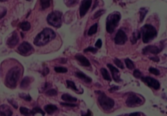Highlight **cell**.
Returning a JSON list of instances; mask_svg holds the SVG:
<instances>
[{
	"mask_svg": "<svg viewBox=\"0 0 167 116\" xmlns=\"http://www.w3.org/2000/svg\"><path fill=\"white\" fill-rule=\"evenodd\" d=\"M55 33L50 28H45L37 35L33 43L37 46H44L55 38Z\"/></svg>",
	"mask_w": 167,
	"mask_h": 116,
	"instance_id": "1",
	"label": "cell"
},
{
	"mask_svg": "<svg viewBox=\"0 0 167 116\" xmlns=\"http://www.w3.org/2000/svg\"><path fill=\"white\" fill-rule=\"evenodd\" d=\"M21 68L19 66L12 68L7 73L5 84L10 88H15L21 75Z\"/></svg>",
	"mask_w": 167,
	"mask_h": 116,
	"instance_id": "2",
	"label": "cell"
},
{
	"mask_svg": "<svg viewBox=\"0 0 167 116\" xmlns=\"http://www.w3.org/2000/svg\"><path fill=\"white\" fill-rule=\"evenodd\" d=\"M140 35H142V41L144 44L149 43L157 36V31L155 27L150 24H146L140 29Z\"/></svg>",
	"mask_w": 167,
	"mask_h": 116,
	"instance_id": "3",
	"label": "cell"
},
{
	"mask_svg": "<svg viewBox=\"0 0 167 116\" xmlns=\"http://www.w3.org/2000/svg\"><path fill=\"white\" fill-rule=\"evenodd\" d=\"M121 20V14L119 12H114L108 16L106 22V29L110 34L114 31Z\"/></svg>",
	"mask_w": 167,
	"mask_h": 116,
	"instance_id": "4",
	"label": "cell"
},
{
	"mask_svg": "<svg viewBox=\"0 0 167 116\" xmlns=\"http://www.w3.org/2000/svg\"><path fill=\"white\" fill-rule=\"evenodd\" d=\"M95 93L98 94V101L103 109L109 110L112 108L115 104L114 101L112 99L108 97L104 92L101 91H96Z\"/></svg>",
	"mask_w": 167,
	"mask_h": 116,
	"instance_id": "5",
	"label": "cell"
},
{
	"mask_svg": "<svg viewBox=\"0 0 167 116\" xmlns=\"http://www.w3.org/2000/svg\"><path fill=\"white\" fill-rule=\"evenodd\" d=\"M62 12L55 10L48 15L47 22L49 24L53 26V27L60 28L62 25Z\"/></svg>",
	"mask_w": 167,
	"mask_h": 116,
	"instance_id": "6",
	"label": "cell"
},
{
	"mask_svg": "<svg viewBox=\"0 0 167 116\" xmlns=\"http://www.w3.org/2000/svg\"><path fill=\"white\" fill-rule=\"evenodd\" d=\"M144 100L142 97H140L138 95L131 93L127 97L126 100V104L129 107L134 108L137 106H139L143 104Z\"/></svg>",
	"mask_w": 167,
	"mask_h": 116,
	"instance_id": "7",
	"label": "cell"
},
{
	"mask_svg": "<svg viewBox=\"0 0 167 116\" xmlns=\"http://www.w3.org/2000/svg\"><path fill=\"white\" fill-rule=\"evenodd\" d=\"M18 52L22 55L27 56V55L31 54L34 51V49L30 43H28L27 42H24L18 47Z\"/></svg>",
	"mask_w": 167,
	"mask_h": 116,
	"instance_id": "8",
	"label": "cell"
},
{
	"mask_svg": "<svg viewBox=\"0 0 167 116\" xmlns=\"http://www.w3.org/2000/svg\"><path fill=\"white\" fill-rule=\"evenodd\" d=\"M141 79L143 83L154 89H159L160 88V83L157 80L150 77H142Z\"/></svg>",
	"mask_w": 167,
	"mask_h": 116,
	"instance_id": "9",
	"label": "cell"
},
{
	"mask_svg": "<svg viewBox=\"0 0 167 116\" xmlns=\"http://www.w3.org/2000/svg\"><path fill=\"white\" fill-rule=\"evenodd\" d=\"M127 41V36L122 29L118 30L114 38V42L117 45H123Z\"/></svg>",
	"mask_w": 167,
	"mask_h": 116,
	"instance_id": "10",
	"label": "cell"
},
{
	"mask_svg": "<svg viewBox=\"0 0 167 116\" xmlns=\"http://www.w3.org/2000/svg\"><path fill=\"white\" fill-rule=\"evenodd\" d=\"M92 1L91 0H84L82 1L80 7V18H83L88 11L89 9L91 7Z\"/></svg>",
	"mask_w": 167,
	"mask_h": 116,
	"instance_id": "11",
	"label": "cell"
},
{
	"mask_svg": "<svg viewBox=\"0 0 167 116\" xmlns=\"http://www.w3.org/2000/svg\"><path fill=\"white\" fill-rule=\"evenodd\" d=\"M161 50L162 49L156 46H148L142 49V53L144 55H147L148 53L157 55L161 51Z\"/></svg>",
	"mask_w": 167,
	"mask_h": 116,
	"instance_id": "12",
	"label": "cell"
},
{
	"mask_svg": "<svg viewBox=\"0 0 167 116\" xmlns=\"http://www.w3.org/2000/svg\"><path fill=\"white\" fill-rule=\"evenodd\" d=\"M107 66L110 69V71L111 73H112L114 80L116 83H120V82L122 81V80H121L120 78V71H119L118 69H117L116 67H114V66L110 64H108Z\"/></svg>",
	"mask_w": 167,
	"mask_h": 116,
	"instance_id": "13",
	"label": "cell"
},
{
	"mask_svg": "<svg viewBox=\"0 0 167 116\" xmlns=\"http://www.w3.org/2000/svg\"><path fill=\"white\" fill-rule=\"evenodd\" d=\"M18 42H19V37H18L17 31H14L12 33L11 36L8 38L7 44L9 47H14L17 46Z\"/></svg>",
	"mask_w": 167,
	"mask_h": 116,
	"instance_id": "14",
	"label": "cell"
},
{
	"mask_svg": "<svg viewBox=\"0 0 167 116\" xmlns=\"http://www.w3.org/2000/svg\"><path fill=\"white\" fill-rule=\"evenodd\" d=\"M12 111L7 104L0 106V116H12Z\"/></svg>",
	"mask_w": 167,
	"mask_h": 116,
	"instance_id": "15",
	"label": "cell"
},
{
	"mask_svg": "<svg viewBox=\"0 0 167 116\" xmlns=\"http://www.w3.org/2000/svg\"><path fill=\"white\" fill-rule=\"evenodd\" d=\"M75 59L77 60L80 63V64L82 66H83L88 67V66H90V65H91L88 59H87L86 57H84L82 55L76 54L75 55Z\"/></svg>",
	"mask_w": 167,
	"mask_h": 116,
	"instance_id": "16",
	"label": "cell"
},
{
	"mask_svg": "<svg viewBox=\"0 0 167 116\" xmlns=\"http://www.w3.org/2000/svg\"><path fill=\"white\" fill-rule=\"evenodd\" d=\"M75 75L76 77L79 78L81 80H82L84 83H91L92 81V78L89 77L87 75L85 74L83 72H80V71H78L75 73Z\"/></svg>",
	"mask_w": 167,
	"mask_h": 116,
	"instance_id": "17",
	"label": "cell"
},
{
	"mask_svg": "<svg viewBox=\"0 0 167 116\" xmlns=\"http://www.w3.org/2000/svg\"><path fill=\"white\" fill-rule=\"evenodd\" d=\"M31 78L30 77H25L24 78H23V80L21 82V84H20V88L23 89H27L29 86L30 85V84L31 83Z\"/></svg>",
	"mask_w": 167,
	"mask_h": 116,
	"instance_id": "18",
	"label": "cell"
},
{
	"mask_svg": "<svg viewBox=\"0 0 167 116\" xmlns=\"http://www.w3.org/2000/svg\"><path fill=\"white\" fill-rule=\"evenodd\" d=\"M44 110L48 114L52 115L58 110V107L54 104H48L44 106Z\"/></svg>",
	"mask_w": 167,
	"mask_h": 116,
	"instance_id": "19",
	"label": "cell"
},
{
	"mask_svg": "<svg viewBox=\"0 0 167 116\" xmlns=\"http://www.w3.org/2000/svg\"><path fill=\"white\" fill-rule=\"evenodd\" d=\"M62 99L64 101L67 102H69V103H72V102H76V101H77V99H76V97H74L72 96H71L70 94H68V93L63 94L62 96Z\"/></svg>",
	"mask_w": 167,
	"mask_h": 116,
	"instance_id": "20",
	"label": "cell"
},
{
	"mask_svg": "<svg viewBox=\"0 0 167 116\" xmlns=\"http://www.w3.org/2000/svg\"><path fill=\"white\" fill-rule=\"evenodd\" d=\"M141 37V35H140V33L139 31H136L132 33V35L130 38V40H131L132 44H135L137 42L138 40H139Z\"/></svg>",
	"mask_w": 167,
	"mask_h": 116,
	"instance_id": "21",
	"label": "cell"
},
{
	"mask_svg": "<svg viewBox=\"0 0 167 116\" xmlns=\"http://www.w3.org/2000/svg\"><path fill=\"white\" fill-rule=\"evenodd\" d=\"M100 73H101L103 77L105 79V80L110 81V82L112 81V78H111L109 73H108L107 69H105V68H101V69H100Z\"/></svg>",
	"mask_w": 167,
	"mask_h": 116,
	"instance_id": "22",
	"label": "cell"
},
{
	"mask_svg": "<svg viewBox=\"0 0 167 116\" xmlns=\"http://www.w3.org/2000/svg\"><path fill=\"white\" fill-rule=\"evenodd\" d=\"M148 10L146 8H144V7L140 8V22H142L143 21H144L146 16L147 13H148Z\"/></svg>",
	"mask_w": 167,
	"mask_h": 116,
	"instance_id": "23",
	"label": "cell"
},
{
	"mask_svg": "<svg viewBox=\"0 0 167 116\" xmlns=\"http://www.w3.org/2000/svg\"><path fill=\"white\" fill-rule=\"evenodd\" d=\"M19 27L22 31H27L30 29L31 24L30 23V22H24L22 23H20Z\"/></svg>",
	"mask_w": 167,
	"mask_h": 116,
	"instance_id": "24",
	"label": "cell"
},
{
	"mask_svg": "<svg viewBox=\"0 0 167 116\" xmlns=\"http://www.w3.org/2000/svg\"><path fill=\"white\" fill-rule=\"evenodd\" d=\"M66 83H67V86L68 88H70L71 89H73V90H74V91H75L76 92H78V89H77V88H76V84L73 81L67 80L66 81Z\"/></svg>",
	"mask_w": 167,
	"mask_h": 116,
	"instance_id": "25",
	"label": "cell"
},
{
	"mask_svg": "<svg viewBox=\"0 0 167 116\" xmlns=\"http://www.w3.org/2000/svg\"><path fill=\"white\" fill-rule=\"evenodd\" d=\"M20 112L21 114L24 116H31V110L27 108L26 107H20Z\"/></svg>",
	"mask_w": 167,
	"mask_h": 116,
	"instance_id": "26",
	"label": "cell"
},
{
	"mask_svg": "<svg viewBox=\"0 0 167 116\" xmlns=\"http://www.w3.org/2000/svg\"><path fill=\"white\" fill-rule=\"evenodd\" d=\"M97 28H98L97 23H95L94 25H93L91 27L89 28L88 32H87V35H88V36H91L96 33L97 31Z\"/></svg>",
	"mask_w": 167,
	"mask_h": 116,
	"instance_id": "27",
	"label": "cell"
},
{
	"mask_svg": "<svg viewBox=\"0 0 167 116\" xmlns=\"http://www.w3.org/2000/svg\"><path fill=\"white\" fill-rule=\"evenodd\" d=\"M50 2L51 1H49V0H41V1H40L42 10H44L49 8L50 5Z\"/></svg>",
	"mask_w": 167,
	"mask_h": 116,
	"instance_id": "28",
	"label": "cell"
},
{
	"mask_svg": "<svg viewBox=\"0 0 167 116\" xmlns=\"http://www.w3.org/2000/svg\"><path fill=\"white\" fill-rule=\"evenodd\" d=\"M125 62L126 67L129 70H132L134 68V64L133 62L131 60H130L129 59H125Z\"/></svg>",
	"mask_w": 167,
	"mask_h": 116,
	"instance_id": "29",
	"label": "cell"
},
{
	"mask_svg": "<svg viewBox=\"0 0 167 116\" xmlns=\"http://www.w3.org/2000/svg\"><path fill=\"white\" fill-rule=\"evenodd\" d=\"M36 114H41L43 116L45 115V113L43 111H42V110L39 107L33 108V110H31V115H34Z\"/></svg>",
	"mask_w": 167,
	"mask_h": 116,
	"instance_id": "30",
	"label": "cell"
},
{
	"mask_svg": "<svg viewBox=\"0 0 167 116\" xmlns=\"http://www.w3.org/2000/svg\"><path fill=\"white\" fill-rule=\"evenodd\" d=\"M54 70L56 73H65L67 72V69L65 67H55Z\"/></svg>",
	"mask_w": 167,
	"mask_h": 116,
	"instance_id": "31",
	"label": "cell"
},
{
	"mask_svg": "<svg viewBox=\"0 0 167 116\" xmlns=\"http://www.w3.org/2000/svg\"><path fill=\"white\" fill-rule=\"evenodd\" d=\"M46 94L48 96H50V97L55 96L58 95V91L55 90V89H50L46 91Z\"/></svg>",
	"mask_w": 167,
	"mask_h": 116,
	"instance_id": "32",
	"label": "cell"
},
{
	"mask_svg": "<svg viewBox=\"0 0 167 116\" xmlns=\"http://www.w3.org/2000/svg\"><path fill=\"white\" fill-rule=\"evenodd\" d=\"M19 96L20 98L23 99L24 100H25L26 101H31V97L29 94H26V93H20Z\"/></svg>",
	"mask_w": 167,
	"mask_h": 116,
	"instance_id": "33",
	"label": "cell"
},
{
	"mask_svg": "<svg viewBox=\"0 0 167 116\" xmlns=\"http://www.w3.org/2000/svg\"><path fill=\"white\" fill-rule=\"evenodd\" d=\"M105 12V10L104 9H100L99 10H97V11L94 14V19H97V18L101 16L104 14Z\"/></svg>",
	"mask_w": 167,
	"mask_h": 116,
	"instance_id": "34",
	"label": "cell"
},
{
	"mask_svg": "<svg viewBox=\"0 0 167 116\" xmlns=\"http://www.w3.org/2000/svg\"><path fill=\"white\" fill-rule=\"evenodd\" d=\"M7 10L6 8L0 7V19L3 18L5 15L7 14Z\"/></svg>",
	"mask_w": 167,
	"mask_h": 116,
	"instance_id": "35",
	"label": "cell"
},
{
	"mask_svg": "<svg viewBox=\"0 0 167 116\" xmlns=\"http://www.w3.org/2000/svg\"><path fill=\"white\" fill-rule=\"evenodd\" d=\"M149 72L150 73H152V74H153L155 75H160L159 71L157 69H156V68H154L150 67L149 68Z\"/></svg>",
	"mask_w": 167,
	"mask_h": 116,
	"instance_id": "36",
	"label": "cell"
},
{
	"mask_svg": "<svg viewBox=\"0 0 167 116\" xmlns=\"http://www.w3.org/2000/svg\"><path fill=\"white\" fill-rule=\"evenodd\" d=\"M114 62L115 64L117 66L118 68H120V69H124V66L120 60H119L118 59H115L114 60Z\"/></svg>",
	"mask_w": 167,
	"mask_h": 116,
	"instance_id": "37",
	"label": "cell"
},
{
	"mask_svg": "<svg viewBox=\"0 0 167 116\" xmlns=\"http://www.w3.org/2000/svg\"><path fill=\"white\" fill-rule=\"evenodd\" d=\"M84 51L85 53L91 52V53H96L97 52V49L94 48V47H87V48L85 49L84 50Z\"/></svg>",
	"mask_w": 167,
	"mask_h": 116,
	"instance_id": "38",
	"label": "cell"
},
{
	"mask_svg": "<svg viewBox=\"0 0 167 116\" xmlns=\"http://www.w3.org/2000/svg\"><path fill=\"white\" fill-rule=\"evenodd\" d=\"M133 75L135 78H141L142 77V73L140 72V71L139 70H135L133 72Z\"/></svg>",
	"mask_w": 167,
	"mask_h": 116,
	"instance_id": "39",
	"label": "cell"
},
{
	"mask_svg": "<svg viewBox=\"0 0 167 116\" xmlns=\"http://www.w3.org/2000/svg\"><path fill=\"white\" fill-rule=\"evenodd\" d=\"M61 105H62V106H64L66 107H76L77 106V105L75 104H73V103H69V102H61L60 103Z\"/></svg>",
	"mask_w": 167,
	"mask_h": 116,
	"instance_id": "40",
	"label": "cell"
},
{
	"mask_svg": "<svg viewBox=\"0 0 167 116\" xmlns=\"http://www.w3.org/2000/svg\"><path fill=\"white\" fill-rule=\"evenodd\" d=\"M8 101H9V102L10 104H11L12 106L15 108L16 109H17L18 108V104H17V102H16L15 100H13V99H8Z\"/></svg>",
	"mask_w": 167,
	"mask_h": 116,
	"instance_id": "41",
	"label": "cell"
},
{
	"mask_svg": "<svg viewBox=\"0 0 167 116\" xmlns=\"http://www.w3.org/2000/svg\"><path fill=\"white\" fill-rule=\"evenodd\" d=\"M77 3L78 1H68L67 3H66V5H67L68 7H73L77 4Z\"/></svg>",
	"mask_w": 167,
	"mask_h": 116,
	"instance_id": "42",
	"label": "cell"
},
{
	"mask_svg": "<svg viewBox=\"0 0 167 116\" xmlns=\"http://www.w3.org/2000/svg\"><path fill=\"white\" fill-rule=\"evenodd\" d=\"M119 89H120V86H112L109 89H108V91H109L110 92H111V93H112V92H114V91H116L118 90Z\"/></svg>",
	"mask_w": 167,
	"mask_h": 116,
	"instance_id": "43",
	"label": "cell"
},
{
	"mask_svg": "<svg viewBox=\"0 0 167 116\" xmlns=\"http://www.w3.org/2000/svg\"><path fill=\"white\" fill-rule=\"evenodd\" d=\"M102 44H103L102 40L100 39H99L97 40L96 43H95V47H97V48H100V47H102Z\"/></svg>",
	"mask_w": 167,
	"mask_h": 116,
	"instance_id": "44",
	"label": "cell"
},
{
	"mask_svg": "<svg viewBox=\"0 0 167 116\" xmlns=\"http://www.w3.org/2000/svg\"><path fill=\"white\" fill-rule=\"evenodd\" d=\"M49 73V69L48 68H44V70L42 71V75L43 76H46Z\"/></svg>",
	"mask_w": 167,
	"mask_h": 116,
	"instance_id": "45",
	"label": "cell"
},
{
	"mask_svg": "<svg viewBox=\"0 0 167 116\" xmlns=\"http://www.w3.org/2000/svg\"><path fill=\"white\" fill-rule=\"evenodd\" d=\"M150 59L153 60V62H159V60H160L159 58L157 56H153L152 57H150Z\"/></svg>",
	"mask_w": 167,
	"mask_h": 116,
	"instance_id": "46",
	"label": "cell"
},
{
	"mask_svg": "<svg viewBox=\"0 0 167 116\" xmlns=\"http://www.w3.org/2000/svg\"><path fill=\"white\" fill-rule=\"evenodd\" d=\"M82 116H93V113L90 110H87L86 114H84Z\"/></svg>",
	"mask_w": 167,
	"mask_h": 116,
	"instance_id": "47",
	"label": "cell"
},
{
	"mask_svg": "<svg viewBox=\"0 0 167 116\" xmlns=\"http://www.w3.org/2000/svg\"><path fill=\"white\" fill-rule=\"evenodd\" d=\"M129 116H140V114L139 112H134L130 114Z\"/></svg>",
	"mask_w": 167,
	"mask_h": 116,
	"instance_id": "48",
	"label": "cell"
},
{
	"mask_svg": "<svg viewBox=\"0 0 167 116\" xmlns=\"http://www.w3.org/2000/svg\"><path fill=\"white\" fill-rule=\"evenodd\" d=\"M60 62L61 63H63V64H64V63L67 62V59H61Z\"/></svg>",
	"mask_w": 167,
	"mask_h": 116,
	"instance_id": "49",
	"label": "cell"
}]
</instances>
